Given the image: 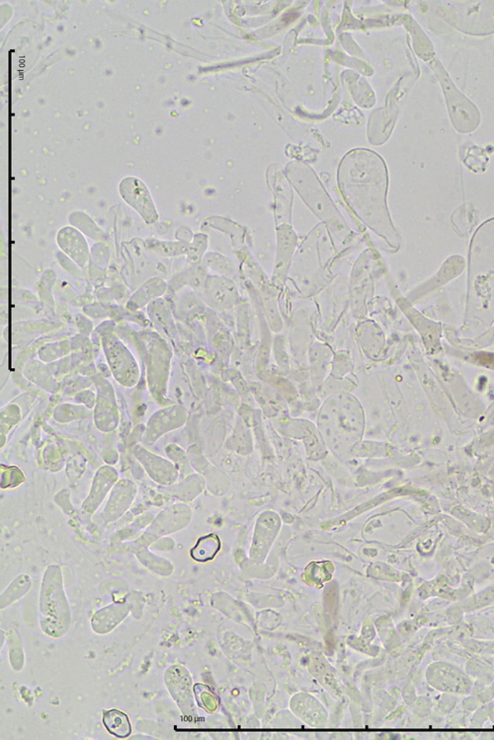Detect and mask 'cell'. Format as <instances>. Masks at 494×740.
Segmentation results:
<instances>
[{"label":"cell","instance_id":"obj_11","mask_svg":"<svg viewBox=\"0 0 494 740\" xmlns=\"http://www.w3.org/2000/svg\"><path fill=\"white\" fill-rule=\"evenodd\" d=\"M146 247L151 252L161 256H167V257L183 255L188 252L187 245L179 242H161V241L151 240L148 242Z\"/></svg>","mask_w":494,"mask_h":740},{"label":"cell","instance_id":"obj_10","mask_svg":"<svg viewBox=\"0 0 494 740\" xmlns=\"http://www.w3.org/2000/svg\"><path fill=\"white\" fill-rule=\"evenodd\" d=\"M219 549V539L214 535L206 536L200 539L196 546L192 549V557L199 562L209 561L216 556Z\"/></svg>","mask_w":494,"mask_h":740},{"label":"cell","instance_id":"obj_1","mask_svg":"<svg viewBox=\"0 0 494 740\" xmlns=\"http://www.w3.org/2000/svg\"><path fill=\"white\" fill-rule=\"evenodd\" d=\"M494 323V217L476 230L468 258V304L465 327L491 328Z\"/></svg>","mask_w":494,"mask_h":740},{"label":"cell","instance_id":"obj_4","mask_svg":"<svg viewBox=\"0 0 494 740\" xmlns=\"http://www.w3.org/2000/svg\"><path fill=\"white\" fill-rule=\"evenodd\" d=\"M41 614H42V627L49 625L45 633H49L50 625L54 624L52 636L58 637L57 627H59L60 636L63 635L70 626V611L65 600V593L62 589V582L54 580V584L49 580H43L42 595H41Z\"/></svg>","mask_w":494,"mask_h":740},{"label":"cell","instance_id":"obj_13","mask_svg":"<svg viewBox=\"0 0 494 740\" xmlns=\"http://www.w3.org/2000/svg\"><path fill=\"white\" fill-rule=\"evenodd\" d=\"M483 342H485V343H488V342H493V339H494V327H491V330L490 332H488V334H485V336L483 337Z\"/></svg>","mask_w":494,"mask_h":740},{"label":"cell","instance_id":"obj_3","mask_svg":"<svg viewBox=\"0 0 494 740\" xmlns=\"http://www.w3.org/2000/svg\"><path fill=\"white\" fill-rule=\"evenodd\" d=\"M438 80L442 85L448 110H449L453 126L462 134H470L475 131L480 123V114L478 109L463 93L456 88L454 83L450 80L445 68L439 60L432 62Z\"/></svg>","mask_w":494,"mask_h":740},{"label":"cell","instance_id":"obj_12","mask_svg":"<svg viewBox=\"0 0 494 740\" xmlns=\"http://www.w3.org/2000/svg\"><path fill=\"white\" fill-rule=\"evenodd\" d=\"M204 245L203 244V241L200 239L196 243L188 246V252L187 253H188L190 262L197 263L198 261L201 259L202 253L204 252L205 248H206V246Z\"/></svg>","mask_w":494,"mask_h":740},{"label":"cell","instance_id":"obj_8","mask_svg":"<svg viewBox=\"0 0 494 740\" xmlns=\"http://www.w3.org/2000/svg\"><path fill=\"white\" fill-rule=\"evenodd\" d=\"M206 288L208 303L215 308H227L230 304L232 303V300H235V293H237L235 286H232V283H229L227 280H222V278L210 280L209 278Z\"/></svg>","mask_w":494,"mask_h":740},{"label":"cell","instance_id":"obj_7","mask_svg":"<svg viewBox=\"0 0 494 740\" xmlns=\"http://www.w3.org/2000/svg\"><path fill=\"white\" fill-rule=\"evenodd\" d=\"M296 243V237L294 236L293 233L283 232L279 237L277 259H276L274 276H273V280L277 285L280 283H282L287 277L289 267H290L291 261H292L294 252H295Z\"/></svg>","mask_w":494,"mask_h":740},{"label":"cell","instance_id":"obj_9","mask_svg":"<svg viewBox=\"0 0 494 740\" xmlns=\"http://www.w3.org/2000/svg\"><path fill=\"white\" fill-rule=\"evenodd\" d=\"M103 724L109 734L126 739L131 734V724L128 716L117 709H107L103 712Z\"/></svg>","mask_w":494,"mask_h":740},{"label":"cell","instance_id":"obj_5","mask_svg":"<svg viewBox=\"0 0 494 740\" xmlns=\"http://www.w3.org/2000/svg\"><path fill=\"white\" fill-rule=\"evenodd\" d=\"M121 196L149 224L159 219L158 212L148 187L136 178H126L120 184Z\"/></svg>","mask_w":494,"mask_h":740},{"label":"cell","instance_id":"obj_6","mask_svg":"<svg viewBox=\"0 0 494 740\" xmlns=\"http://www.w3.org/2000/svg\"><path fill=\"white\" fill-rule=\"evenodd\" d=\"M58 243L63 251L80 267H85L90 259V251L85 238L73 228H63L58 235Z\"/></svg>","mask_w":494,"mask_h":740},{"label":"cell","instance_id":"obj_2","mask_svg":"<svg viewBox=\"0 0 494 740\" xmlns=\"http://www.w3.org/2000/svg\"><path fill=\"white\" fill-rule=\"evenodd\" d=\"M445 2L447 14L442 15L456 29L476 36L494 33V1Z\"/></svg>","mask_w":494,"mask_h":740}]
</instances>
